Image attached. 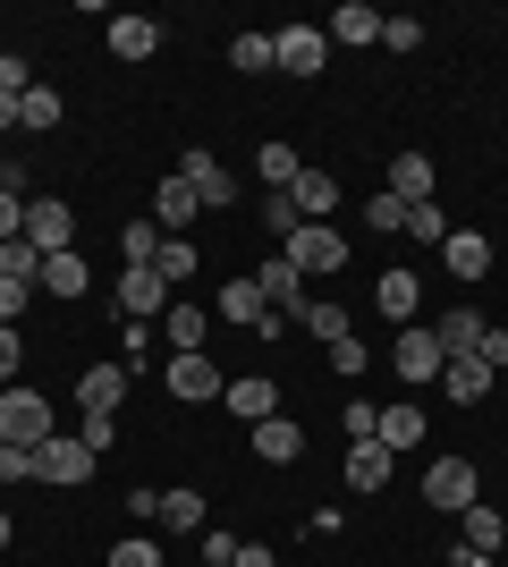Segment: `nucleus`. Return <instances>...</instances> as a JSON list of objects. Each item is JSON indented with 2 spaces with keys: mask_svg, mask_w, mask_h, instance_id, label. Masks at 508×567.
Masks as SVG:
<instances>
[{
  "mask_svg": "<svg viewBox=\"0 0 508 567\" xmlns=\"http://www.w3.org/2000/svg\"><path fill=\"white\" fill-rule=\"evenodd\" d=\"M424 499H433L440 517H466V508L484 499V474H475V457H433V466H424Z\"/></svg>",
  "mask_w": 508,
  "mask_h": 567,
  "instance_id": "obj_1",
  "label": "nucleus"
},
{
  "mask_svg": "<svg viewBox=\"0 0 508 567\" xmlns=\"http://www.w3.org/2000/svg\"><path fill=\"white\" fill-rule=\"evenodd\" d=\"M280 255L297 262V280H331V271H348V237H339L331 220H305V229H297Z\"/></svg>",
  "mask_w": 508,
  "mask_h": 567,
  "instance_id": "obj_2",
  "label": "nucleus"
},
{
  "mask_svg": "<svg viewBox=\"0 0 508 567\" xmlns=\"http://www.w3.org/2000/svg\"><path fill=\"white\" fill-rule=\"evenodd\" d=\"M0 441H18V450H43L51 441V399L43 390H18V381L0 390Z\"/></svg>",
  "mask_w": 508,
  "mask_h": 567,
  "instance_id": "obj_3",
  "label": "nucleus"
},
{
  "mask_svg": "<svg viewBox=\"0 0 508 567\" xmlns=\"http://www.w3.org/2000/svg\"><path fill=\"white\" fill-rule=\"evenodd\" d=\"M102 457L76 441V432H51L43 450H34V483H60V492H76V483H94Z\"/></svg>",
  "mask_w": 508,
  "mask_h": 567,
  "instance_id": "obj_4",
  "label": "nucleus"
},
{
  "mask_svg": "<svg viewBox=\"0 0 508 567\" xmlns=\"http://www.w3.org/2000/svg\"><path fill=\"white\" fill-rule=\"evenodd\" d=\"M162 381H169V399H187V406H212L220 390H229V373H220L212 355L195 348V355H169L162 364Z\"/></svg>",
  "mask_w": 508,
  "mask_h": 567,
  "instance_id": "obj_5",
  "label": "nucleus"
},
{
  "mask_svg": "<svg viewBox=\"0 0 508 567\" xmlns=\"http://www.w3.org/2000/svg\"><path fill=\"white\" fill-rule=\"evenodd\" d=\"M169 306H178V288H169L153 262H127L120 271V313L127 322H153V313H169Z\"/></svg>",
  "mask_w": 508,
  "mask_h": 567,
  "instance_id": "obj_6",
  "label": "nucleus"
},
{
  "mask_svg": "<svg viewBox=\"0 0 508 567\" xmlns=\"http://www.w3.org/2000/svg\"><path fill=\"white\" fill-rule=\"evenodd\" d=\"M271 60H280V76H322L331 34H322V25H280V34H271Z\"/></svg>",
  "mask_w": 508,
  "mask_h": 567,
  "instance_id": "obj_7",
  "label": "nucleus"
},
{
  "mask_svg": "<svg viewBox=\"0 0 508 567\" xmlns=\"http://www.w3.org/2000/svg\"><path fill=\"white\" fill-rule=\"evenodd\" d=\"M220 406L255 432V424H271V415H280V381H271V373H238L229 390H220Z\"/></svg>",
  "mask_w": 508,
  "mask_h": 567,
  "instance_id": "obj_8",
  "label": "nucleus"
},
{
  "mask_svg": "<svg viewBox=\"0 0 508 567\" xmlns=\"http://www.w3.org/2000/svg\"><path fill=\"white\" fill-rule=\"evenodd\" d=\"M440 364H449V355H440V339L424 331V322H407V331H398V348H390V373H398V381H440Z\"/></svg>",
  "mask_w": 508,
  "mask_h": 567,
  "instance_id": "obj_9",
  "label": "nucleus"
},
{
  "mask_svg": "<svg viewBox=\"0 0 508 567\" xmlns=\"http://www.w3.org/2000/svg\"><path fill=\"white\" fill-rule=\"evenodd\" d=\"M178 178L195 187V204H204V213H229V204H238V178H229L212 153H195V144H187V162H178Z\"/></svg>",
  "mask_w": 508,
  "mask_h": 567,
  "instance_id": "obj_10",
  "label": "nucleus"
},
{
  "mask_svg": "<svg viewBox=\"0 0 508 567\" xmlns=\"http://www.w3.org/2000/svg\"><path fill=\"white\" fill-rule=\"evenodd\" d=\"M25 237H34L43 255H69L76 246V213L60 204V195H34V204H25Z\"/></svg>",
  "mask_w": 508,
  "mask_h": 567,
  "instance_id": "obj_11",
  "label": "nucleus"
},
{
  "mask_svg": "<svg viewBox=\"0 0 508 567\" xmlns=\"http://www.w3.org/2000/svg\"><path fill=\"white\" fill-rule=\"evenodd\" d=\"M440 262H449V280L475 288V280L491 271V237H484V229H449V237H440Z\"/></svg>",
  "mask_w": 508,
  "mask_h": 567,
  "instance_id": "obj_12",
  "label": "nucleus"
},
{
  "mask_svg": "<svg viewBox=\"0 0 508 567\" xmlns=\"http://www.w3.org/2000/svg\"><path fill=\"white\" fill-rule=\"evenodd\" d=\"M322 34H331V43H348V51H364V43H382V9H373V0H339Z\"/></svg>",
  "mask_w": 508,
  "mask_h": 567,
  "instance_id": "obj_13",
  "label": "nucleus"
},
{
  "mask_svg": "<svg viewBox=\"0 0 508 567\" xmlns=\"http://www.w3.org/2000/svg\"><path fill=\"white\" fill-rule=\"evenodd\" d=\"M120 399H127V364H85L76 406H85V415H120Z\"/></svg>",
  "mask_w": 508,
  "mask_h": 567,
  "instance_id": "obj_14",
  "label": "nucleus"
},
{
  "mask_svg": "<svg viewBox=\"0 0 508 567\" xmlns=\"http://www.w3.org/2000/svg\"><path fill=\"white\" fill-rule=\"evenodd\" d=\"M255 288H263V306H271V313H305V280H297V262H289V255H271L263 271H255Z\"/></svg>",
  "mask_w": 508,
  "mask_h": 567,
  "instance_id": "obj_15",
  "label": "nucleus"
},
{
  "mask_svg": "<svg viewBox=\"0 0 508 567\" xmlns=\"http://www.w3.org/2000/svg\"><path fill=\"white\" fill-rule=\"evenodd\" d=\"M195 213H204V204H195V187L178 178V169H169L162 195H153V220H162V237H187V229H195Z\"/></svg>",
  "mask_w": 508,
  "mask_h": 567,
  "instance_id": "obj_16",
  "label": "nucleus"
},
{
  "mask_svg": "<svg viewBox=\"0 0 508 567\" xmlns=\"http://www.w3.org/2000/svg\"><path fill=\"white\" fill-rule=\"evenodd\" d=\"M440 390H449L458 406H484L491 399V364L484 355H449V364H440Z\"/></svg>",
  "mask_w": 508,
  "mask_h": 567,
  "instance_id": "obj_17",
  "label": "nucleus"
},
{
  "mask_svg": "<svg viewBox=\"0 0 508 567\" xmlns=\"http://www.w3.org/2000/svg\"><path fill=\"white\" fill-rule=\"evenodd\" d=\"M289 204H297L305 220H331V213H339V178L305 162V169H297V187H289Z\"/></svg>",
  "mask_w": 508,
  "mask_h": 567,
  "instance_id": "obj_18",
  "label": "nucleus"
},
{
  "mask_svg": "<svg viewBox=\"0 0 508 567\" xmlns=\"http://www.w3.org/2000/svg\"><path fill=\"white\" fill-rule=\"evenodd\" d=\"M484 331H491V322H484V313H475V306H449V313H440V322H433L440 355H475V348H484Z\"/></svg>",
  "mask_w": 508,
  "mask_h": 567,
  "instance_id": "obj_19",
  "label": "nucleus"
},
{
  "mask_svg": "<svg viewBox=\"0 0 508 567\" xmlns=\"http://www.w3.org/2000/svg\"><path fill=\"white\" fill-rule=\"evenodd\" d=\"M255 457H263V466H297V457H305V424H289V415L255 424Z\"/></svg>",
  "mask_w": 508,
  "mask_h": 567,
  "instance_id": "obj_20",
  "label": "nucleus"
},
{
  "mask_svg": "<svg viewBox=\"0 0 508 567\" xmlns=\"http://www.w3.org/2000/svg\"><path fill=\"white\" fill-rule=\"evenodd\" d=\"M297 169H305V153H297V144H280V136L255 144V178H263L271 195H289V187H297Z\"/></svg>",
  "mask_w": 508,
  "mask_h": 567,
  "instance_id": "obj_21",
  "label": "nucleus"
},
{
  "mask_svg": "<svg viewBox=\"0 0 508 567\" xmlns=\"http://www.w3.org/2000/svg\"><path fill=\"white\" fill-rule=\"evenodd\" d=\"M85 288H94V262L76 255H43V297H85Z\"/></svg>",
  "mask_w": 508,
  "mask_h": 567,
  "instance_id": "obj_22",
  "label": "nucleus"
},
{
  "mask_svg": "<svg viewBox=\"0 0 508 567\" xmlns=\"http://www.w3.org/2000/svg\"><path fill=\"white\" fill-rule=\"evenodd\" d=\"M0 280H18V288L43 297V246H34V237H0Z\"/></svg>",
  "mask_w": 508,
  "mask_h": 567,
  "instance_id": "obj_23",
  "label": "nucleus"
},
{
  "mask_svg": "<svg viewBox=\"0 0 508 567\" xmlns=\"http://www.w3.org/2000/svg\"><path fill=\"white\" fill-rule=\"evenodd\" d=\"M162 331H169V348H178V355H195V348H204V331H212V313L195 306V297H178V306L162 313Z\"/></svg>",
  "mask_w": 508,
  "mask_h": 567,
  "instance_id": "obj_24",
  "label": "nucleus"
},
{
  "mask_svg": "<svg viewBox=\"0 0 508 567\" xmlns=\"http://www.w3.org/2000/svg\"><path fill=\"white\" fill-rule=\"evenodd\" d=\"M373 306H382L390 322H415V306H424V288H415V271H382V280H373Z\"/></svg>",
  "mask_w": 508,
  "mask_h": 567,
  "instance_id": "obj_25",
  "label": "nucleus"
},
{
  "mask_svg": "<svg viewBox=\"0 0 508 567\" xmlns=\"http://www.w3.org/2000/svg\"><path fill=\"white\" fill-rule=\"evenodd\" d=\"M466 550H475V559H491V550H500L508 543V517H500V508H491V499H475V508H466Z\"/></svg>",
  "mask_w": 508,
  "mask_h": 567,
  "instance_id": "obj_26",
  "label": "nucleus"
},
{
  "mask_svg": "<svg viewBox=\"0 0 508 567\" xmlns=\"http://www.w3.org/2000/svg\"><path fill=\"white\" fill-rule=\"evenodd\" d=\"M111 51H120V60H153V51H162V25L120 9V18H111Z\"/></svg>",
  "mask_w": 508,
  "mask_h": 567,
  "instance_id": "obj_27",
  "label": "nucleus"
},
{
  "mask_svg": "<svg viewBox=\"0 0 508 567\" xmlns=\"http://www.w3.org/2000/svg\"><path fill=\"white\" fill-rule=\"evenodd\" d=\"M390 195H398V204H433V162H424V153H398V162H390Z\"/></svg>",
  "mask_w": 508,
  "mask_h": 567,
  "instance_id": "obj_28",
  "label": "nucleus"
},
{
  "mask_svg": "<svg viewBox=\"0 0 508 567\" xmlns=\"http://www.w3.org/2000/svg\"><path fill=\"white\" fill-rule=\"evenodd\" d=\"M212 313H220V322H238V331H255V322H263L271 306H263V288H255V280H229V288H220V306H212Z\"/></svg>",
  "mask_w": 508,
  "mask_h": 567,
  "instance_id": "obj_29",
  "label": "nucleus"
},
{
  "mask_svg": "<svg viewBox=\"0 0 508 567\" xmlns=\"http://www.w3.org/2000/svg\"><path fill=\"white\" fill-rule=\"evenodd\" d=\"M390 483V450L382 441H356V450H348V492H382Z\"/></svg>",
  "mask_w": 508,
  "mask_h": 567,
  "instance_id": "obj_30",
  "label": "nucleus"
},
{
  "mask_svg": "<svg viewBox=\"0 0 508 567\" xmlns=\"http://www.w3.org/2000/svg\"><path fill=\"white\" fill-rule=\"evenodd\" d=\"M373 441H382L390 457L415 450V441H424V406H382V432H373Z\"/></svg>",
  "mask_w": 508,
  "mask_h": 567,
  "instance_id": "obj_31",
  "label": "nucleus"
},
{
  "mask_svg": "<svg viewBox=\"0 0 508 567\" xmlns=\"http://www.w3.org/2000/svg\"><path fill=\"white\" fill-rule=\"evenodd\" d=\"M18 127L51 136V127H60V94H51V85H25V94H18Z\"/></svg>",
  "mask_w": 508,
  "mask_h": 567,
  "instance_id": "obj_32",
  "label": "nucleus"
},
{
  "mask_svg": "<svg viewBox=\"0 0 508 567\" xmlns=\"http://www.w3.org/2000/svg\"><path fill=\"white\" fill-rule=\"evenodd\" d=\"M153 271H162L169 288H187V280H195V237H162V255H153Z\"/></svg>",
  "mask_w": 508,
  "mask_h": 567,
  "instance_id": "obj_33",
  "label": "nucleus"
},
{
  "mask_svg": "<svg viewBox=\"0 0 508 567\" xmlns=\"http://www.w3.org/2000/svg\"><path fill=\"white\" fill-rule=\"evenodd\" d=\"M153 525H169V534H204V499L195 492H162V517Z\"/></svg>",
  "mask_w": 508,
  "mask_h": 567,
  "instance_id": "obj_34",
  "label": "nucleus"
},
{
  "mask_svg": "<svg viewBox=\"0 0 508 567\" xmlns=\"http://www.w3.org/2000/svg\"><path fill=\"white\" fill-rule=\"evenodd\" d=\"M297 322H305V331H314L322 348H331V339H348V313H339L331 297H305V313H297Z\"/></svg>",
  "mask_w": 508,
  "mask_h": 567,
  "instance_id": "obj_35",
  "label": "nucleus"
},
{
  "mask_svg": "<svg viewBox=\"0 0 508 567\" xmlns=\"http://www.w3.org/2000/svg\"><path fill=\"white\" fill-rule=\"evenodd\" d=\"M229 69H246V76H271L280 60H271V34H238L229 43Z\"/></svg>",
  "mask_w": 508,
  "mask_h": 567,
  "instance_id": "obj_36",
  "label": "nucleus"
},
{
  "mask_svg": "<svg viewBox=\"0 0 508 567\" xmlns=\"http://www.w3.org/2000/svg\"><path fill=\"white\" fill-rule=\"evenodd\" d=\"M364 229H382V237H407V204H398V195H373V204H364Z\"/></svg>",
  "mask_w": 508,
  "mask_h": 567,
  "instance_id": "obj_37",
  "label": "nucleus"
},
{
  "mask_svg": "<svg viewBox=\"0 0 508 567\" xmlns=\"http://www.w3.org/2000/svg\"><path fill=\"white\" fill-rule=\"evenodd\" d=\"M120 255L127 262H153V255H162V220H127V229H120Z\"/></svg>",
  "mask_w": 508,
  "mask_h": 567,
  "instance_id": "obj_38",
  "label": "nucleus"
},
{
  "mask_svg": "<svg viewBox=\"0 0 508 567\" xmlns=\"http://www.w3.org/2000/svg\"><path fill=\"white\" fill-rule=\"evenodd\" d=\"M263 229H271V237H280V246H289V237H297V229H305V213H297L289 195H263Z\"/></svg>",
  "mask_w": 508,
  "mask_h": 567,
  "instance_id": "obj_39",
  "label": "nucleus"
},
{
  "mask_svg": "<svg viewBox=\"0 0 508 567\" xmlns=\"http://www.w3.org/2000/svg\"><path fill=\"white\" fill-rule=\"evenodd\" d=\"M76 441H85V450H120V415H85V424H76Z\"/></svg>",
  "mask_w": 508,
  "mask_h": 567,
  "instance_id": "obj_40",
  "label": "nucleus"
},
{
  "mask_svg": "<svg viewBox=\"0 0 508 567\" xmlns=\"http://www.w3.org/2000/svg\"><path fill=\"white\" fill-rule=\"evenodd\" d=\"M364 364H373V355H364V339H356V331H348V339H331V373H348V381H356Z\"/></svg>",
  "mask_w": 508,
  "mask_h": 567,
  "instance_id": "obj_41",
  "label": "nucleus"
},
{
  "mask_svg": "<svg viewBox=\"0 0 508 567\" xmlns=\"http://www.w3.org/2000/svg\"><path fill=\"white\" fill-rule=\"evenodd\" d=\"M407 237H433V246H440V237H449V220H440V204H407Z\"/></svg>",
  "mask_w": 508,
  "mask_h": 567,
  "instance_id": "obj_42",
  "label": "nucleus"
},
{
  "mask_svg": "<svg viewBox=\"0 0 508 567\" xmlns=\"http://www.w3.org/2000/svg\"><path fill=\"white\" fill-rule=\"evenodd\" d=\"M373 432H382V406H373V399H348V441H373Z\"/></svg>",
  "mask_w": 508,
  "mask_h": 567,
  "instance_id": "obj_43",
  "label": "nucleus"
},
{
  "mask_svg": "<svg viewBox=\"0 0 508 567\" xmlns=\"http://www.w3.org/2000/svg\"><path fill=\"white\" fill-rule=\"evenodd\" d=\"M0 483H34V450H18V441H0Z\"/></svg>",
  "mask_w": 508,
  "mask_h": 567,
  "instance_id": "obj_44",
  "label": "nucleus"
},
{
  "mask_svg": "<svg viewBox=\"0 0 508 567\" xmlns=\"http://www.w3.org/2000/svg\"><path fill=\"white\" fill-rule=\"evenodd\" d=\"M111 567H162V550H153V543H145V534H127V543H120V550H111Z\"/></svg>",
  "mask_w": 508,
  "mask_h": 567,
  "instance_id": "obj_45",
  "label": "nucleus"
},
{
  "mask_svg": "<svg viewBox=\"0 0 508 567\" xmlns=\"http://www.w3.org/2000/svg\"><path fill=\"white\" fill-rule=\"evenodd\" d=\"M34 306V288H18V280H0V331H18V313Z\"/></svg>",
  "mask_w": 508,
  "mask_h": 567,
  "instance_id": "obj_46",
  "label": "nucleus"
},
{
  "mask_svg": "<svg viewBox=\"0 0 508 567\" xmlns=\"http://www.w3.org/2000/svg\"><path fill=\"white\" fill-rule=\"evenodd\" d=\"M382 43L390 51H415V43H424V25H415V18H382Z\"/></svg>",
  "mask_w": 508,
  "mask_h": 567,
  "instance_id": "obj_47",
  "label": "nucleus"
},
{
  "mask_svg": "<svg viewBox=\"0 0 508 567\" xmlns=\"http://www.w3.org/2000/svg\"><path fill=\"white\" fill-rule=\"evenodd\" d=\"M25 85H34V69H25L18 51H0V94H25Z\"/></svg>",
  "mask_w": 508,
  "mask_h": 567,
  "instance_id": "obj_48",
  "label": "nucleus"
},
{
  "mask_svg": "<svg viewBox=\"0 0 508 567\" xmlns=\"http://www.w3.org/2000/svg\"><path fill=\"white\" fill-rule=\"evenodd\" d=\"M204 559H212V567H229V559H238V534H220V525H204Z\"/></svg>",
  "mask_w": 508,
  "mask_h": 567,
  "instance_id": "obj_49",
  "label": "nucleus"
},
{
  "mask_svg": "<svg viewBox=\"0 0 508 567\" xmlns=\"http://www.w3.org/2000/svg\"><path fill=\"white\" fill-rule=\"evenodd\" d=\"M18 364H25V348H18V331H0V390L18 381Z\"/></svg>",
  "mask_w": 508,
  "mask_h": 567,
  "instance_id": "obj_50",
  "label": "nucleus"
},
{
  "mask_svg": "<svg viewBox=\"0 0 508 567\" xmlns=\"http://www.w3.org/2000/svg\"><path fill=\"white\" fill-rule=\"evenodd\" d=\"M0 237H25V195H0Z\"/></svg>",
  "mask_w": 508,
  "mask_h": 567,
  "instance_id": "obj_51",
  "label": "nucleus"
},
{
  "mask_svg": "<svg viewBox=\"0 0 508 567\" xmlns=\"http://www.w3.org/2000/svg\"><path fill=\"white\" fill-rule=\"evenodd\" d=\"M475 355H484L491 373H500V364H508V331H484V348H475Z\"/></svg>",
  "mask_w": 508,
  "mask_h": 567,
  "instance_id": "obj_52",
  "label": "nucleus"
},
{
  "mask_svg": "<svg viewBox=\"0 0 508 567\" xmlns=\"http://www.w3.org/2000/svg\"><path fill=\"white\" fill-rule=\"evenodd\" d=\"M229 567H280V559H271V543H238V559H229Z\"/></svg>",
  "mask_w": 508,
  "mask_h": 567,
  "instance_id": "obj_53",
  "label": "nucleus"
},
{
  "mask_svg": "<svg viewBox=\"0 0 508 567\" xmlns=\"http://www.w3.org/2000/svg\"><path fill=\"white\" fill-rule=\"evenodd\" d=\"M9 127H18V94H0V136H9Z\"/></svg>",
  "mask_w": 508,
  "mask_h": 567,
  "instance_id": "obj_54",
  "label": "nucleus"
},
{
  "mask_svg": "<svg viewBox=\"0 0 508 567\" xmlns=\"http://www.w3.org/2000/svg\"><path fill=\"white\" fill-rule=\"evenodd\" d=\"M440 567H484V559H475V550H466V543H458V550H449V559H440Z\"/></svg>",
  "mask_w": 508,
  "mask_h": 567,
  "instance_id": "obj_55",
  "label": "nucleus"
},
{
  "mask_svg": "<svg viewBox=\"0 0 508 567\" xmlns=\"http://www.w3.org/2000/svg\"><path fill=\"white\" fill-rule=\"evenodd\" d=\"M9 543H18V525H9V508H0V550H9Z\"/></svg>",
  "mask_w": 508,
  "mask_h": 567,
  "instance_id": "obj_56",
  "label": "nucleus"
}]
</instances>
